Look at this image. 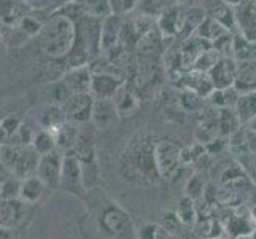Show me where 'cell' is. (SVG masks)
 Masks as SVG:
<instances>
[{"instance_id":"ac0fdd59","label":"cell","mask_w":256,"mask_h":239,"mask_svg":"<svg viewBox=\"0 0 256 239\" xmlns=\"http://www.w3.org/2000/svg\"><path fill=\"white\" fill-rule=\"evenodd\" d=\"M29 12V5L22 0H0V23L10 29L18 28Z\"/></svg>"},{"instance_id":"83f0119b","label":"cell","mask_w":256,"mask_h":239,"mask_svg":"<svg viewBox=\"0 0 256 239\" xmlns=\"http://www.w3.org/2000/svg\"><path fill=\"white\" fill-rule=\"evenodd\" d=\"M194 233L200 239H215L224 234V226L216 217H206V218H198L196 223L192 225Z\"/></svg>"},{"instance_id":"7bdbcfd3","label":"cell","mask_w":256,"mask_h":239,"mask_svg":"<svg viewBox=\"0 0 256 239\" xmlns=\"http://www.w3.org/2000/svg\"><path fill=\"white\" fill-rule=\"evenodd\" d=\"M169 233L161 226V223H145L137 229V239H166Z\"/></svg>"},{"instance_id":"f907efd6","label":"cell","mask_w":256,"mask_h":239,"mask_svg":"<svg viewBox=\"0 0 256 239\" xmlns=\"http://www.w3.org/2000/svg\"><path fill=\"white\" fill-rule=\"evenodd\" d=\"M232 239H252V234H240V236H234Z\"/></svg>"},{"instance_id":"836d02e7","label":"cell","mask_w":256,"mask_h":239,"mask_svg":"<svg viewBox=\"0 0 256 239\" xmlns=\"http://www.w3.org/2000/svg\"><path fill=\"white\" fill-rule=\"evenodd\" d=\"M174 212L176 214V217H178L182 225L192 226L198 220L196 204H194V201L188 196H183L178 202H176V207Z\"/></svg>"},{"instance_id":"c3c4849f","label":"cell","mask_w":256,"mask_h":239,"mask_svg":"<svg viewBox=\"0 0 256 239\" xmlns=\"http://www.w3.org/2000/svg\"><path fill=\"white\" fill-rule=\"evenodd\" d=\"M223 2H226L228 5H231V7H237V5H240L242 4V0H223Z\"/></svg>"},{"instance_id":"f1b7e54d","label":"cell","mask_w":256,"mask_h":239,"mask_svg":"<svg viewBox=\"0 0 256 239\" xmlns=\"http://www.w3.org/2000/svg\"><path fill=\"white\" fill-rule=\"evenodd\" d=\"M222 183H223V187L240 193L244 188L248 187L250 180H248V177H246V174L242 171V167L239 164H234V166L226 167L222 172Z\"/></svg>"},{"instance_id":"ffe728a7","label":"cell","mask_w":256,"mask_h":239,"mask_svg":"<svg viewBox=\"0 0 256 239\" xmlns=\"http://www.w3.org/2000/svg\"><path fill=\"white\" fill-rule=\"evenodd\" d=\"M234 88L239 93L256 90V61H237Z\"/></svg>"},{"instance_id":"f35d334b","label":"cell","mask_w":256,"mask_h":239,"mask_svg":"<svg viewBox=\"0 0 256 239\" xmlns=\"http://www.w3.org/2000/svg\"><path fill=\"white\" fill-rule=\"evenodd\" d=\"M206 180H204V177H202L199 172H194L186 185H184V196H188L191 198L192 201H196L199 198H202V194H204V190H206Z\"/></svg>"},{"instance_id":"603a6c76","label":"cell","mask_w":256,"mask_h":239,"mask_svg":"<svg viewBox=\"0 0 256 239\" xmlns=\"http://www.w3.org/2000/svg\"><path fill=\"white\" fill-rule=\"evenodd\" d=\"M206 13H207V16H210L212 20L220 23L228 31H231L234 26H237L234 7L228 5L226 2H223V0H214V2L208 5Z\"/></svg>"},{"instance_id":"11a10c76","label":"cell","mask_w":256,"mask_h":239,"mask_svg":"<svg viewBox=\"0 0 256 239\" xmlns=\"http://www.w3.org/2000/svg\"><path fill=\"white\" fill-rule=\"evenodd\" d=\"M0 182H2V179H0Z\"/></svg>"},{"instance_id":"4dcf8cb0","label":"cell","mask_w":256,"mask_h":239,"mask_svg":"<svg viewBox=\"0 0 256 239\" xmlns=\"http://www.w3.org/2000/svg\"><path fill=\"white\" fill-rule=\"evenodd\" d=\"M207 16L206 10L202 7H191V8H184V16H183V28L178 37L186 39L190 35L196 32L199 28V24L204 21V18Z\"/></svg>"},{"instance_id":"7a4b0ae2","label":"cell","mask_w":256,"mask_h":239,"mask_svg":"<svg viewBox=\"0 0 256 239\" xmlns=\"http://www.w3.org/2000/svg\"><path fill=\"white\" fill-rule=\"evenodd\" d=\"M83 201L102 234L108 239H137V229L130 215L100 187L88 190Z\"/></svg>"},{"instance_id":"ee69618b","label":"cell","mask_w":256,"mask_h":239,"mask_svg":"<svg viewBox=\"0 0 256 239\" xmlns=\"http://www.w3.org/2000/svg\"><path fill=\"white\" fill-rule=\"evenodd\" d=\"M244 142L248 153H256V118L240 126Z\"/></svg>"},{"instance_id":"52a82bcc","label":"cell","mask_w":256,"mask_h":239,"mask_svg":"<svg viewBox=\"0 0 256 239\" xmlns=\"http://www.w3.org/2000/svg\"><path fill=\"white\" fill-rule=\"evenodd\" d=\"M58 190H62L68 194L83 199L86 190L82 182V169L78 158L74 152H67L62 156V169H60V179Z\"/></svg>"},{"instance_id":"d590c367","label":"cell","mask_w":256,"mask_h":239,"mask_svg":"<svg viewBox=\"0 0 256 239\" xmlns=\"http://www.w3.org/2000/svg\"><path fill=\"white\" fill-rule=\"evenodd\" d=\"M176 105L184 112H199L204 109V97L198 96L196 93H191L186 90H178V97H176Z\"/></svg>"},{"instance_id":"4316f807","label":"cell","mask_w":256,"mask_h":239,"mask_svg":"<svg viewBox=\"0 0 256 239\" xmlns=\"http://www.w3.org/2000/svg\"><path fill=\"white\" fill-rule=\"evenodd\" d=\"M237 97H239V91L234 86H228V88H215L207 96V99H208V105L220 110V109H234Z\"/></svg>"},{"instance_id":"8d00e7d4","label":"cell","mask_w":256,"mask_h":239,"mask_svg":"<svg viewBox=\"0 0 256 239\" xmlns=\"http://www.w3.org/2000/svg\"><path fill=\"white\" fill-rule=\"evenodd\" d=\"M174 4H176L175 0H140L136 12L156 20L164 10H167V8L172 7Z\"/></svg>"},{"instance_id":"d6986e66","label":"cell","mask_w":256,"mask_h":239,"mask_svg":"<svg viewBox=\"0 0 256 239\" xmlns=\"http://www.w3.org/2000/svg\"><path fill=\"white\" fill-rule=\"evenodd\" d=\"M122 82H126V80H121L107 74H92L90 94L94 99H112Z\"/></svg>"},{"instance_id":"cb8c5ba5","label":"cell","mask_w":256,"mask_h":239,"mask_svg":"<svg viewBox=\"0 0 256 239\" xmlns=\"http://www.w3.org/2000/svg\"><path fill=\"white\" fill-rule=\"evenodd\" d=\"M122 18L108 15L102 18V35H100V48L102 51L108 50L114 43L120 42V31H121Z\"/></svg>"},{"instance_id":"7c38bea8","label":"cell","mask_w":256,"mask_h":239,"mask_svg":"<svg viewBox=\"0 0 256 239\" xmlns=\"http://www.w3.org/2000/svg\"><path fill=\"white\" fill-rule=\"evenodd\" d=\"M183 16L184 8H182L180 4H174L156 18V26L166 39H176L183 28Z\"/></svg>"},{"instance_id":"7dc6e473","label":"cell","mask_w":256,"mask_h":239,"mask_svg":"<svg viewBox=\"0 0 256 239\" xmlns=\"http://www.w3.org/2000/svg\"><path fill=\"white\" fill-rule=\"evenodd\" d=\"M14 231L16 229H13V228L0 226V239H16Z\"/></svg>"},{"instance_id":"9f6ffc18","label":"cell","mask_w":256,"mask_h":239,"mask_svg":"<svg viewBox=\"0 0 256 239\" xmlns=\"http://www.w3.org/2000/svg\"><path fill=\"white\" fill-rule=\"evenodd\" d=\"M186 2H188V0H186Z\"/></svg>"},{"instance_id":"f5cc1de1","label":"cell","mask_w":256,"mask_h":239,"mask_svg":"<svg viewBox=\"0 0 256 239\" xmlns=\"http://www.w3.org/2000/svg\"><path fill=\"white\" fill-rule=\"evenodd\" d=\"M252 239H256V228L253 229V233H252Z\"/></svg>"},{"instance_id":"9c48e42d","label":"cell","mask_w":256,"mask_h":239,"mask_svg":"<svg viewBox=\"0 0 256 239\" xmlns=\"http://www.w3.org/2000/svg\"><path fill=\"white\" fill-rule=\"evenodd\" d=\"M94 97L90 93H75L64 102L62 110L67 117V121L75 125H86L91 120Z\"/></svg>"},{"instance_id":"d4e9b609","label":"cell","mask_w":256,"mask_h":239,"mask_svg":"<svg viewBox=\"0 0 256 239\" xmlns=\"http://www.w3.org/2000/svg\"><path fill=\"white\" fill-rule=\"evenodd\" d=\"M234 112L239 118L240 125H245L252 120L256 118V90L254 91H246L239 93L237 102L234 105Z\"/></svg>"},{"instance_id":"8fae6325","label":"cell","mask_w":256,"mask_h":239,"mask_svg":"<svg viewBox=\"0 0 256 239\" xmlns=\"http://www.w3.org/2000/svg\"><path fill=\"white\" fill-rule=\"evenodd\" d=\"M166 48H167L166 37L154 24L138 37L134 50H132V55L146 56V58H160L162 56Z\"/></svg>"},{"instance_id":"2e32d148","label":"cell","mask_w":256,"mask_h":239,"mask_svg":"<svg viewBox=\"0 0 256 239\" xmlns=\"http://www.w3.org/2000/svg\"><path fill=\"white\" fill-rule=\"evenodd\" d=\"M28 207H29V204L22 202L20 198L0 201V226L18 229L20 225H22L26 222Z\"/></svg>"},{"instance_id":"3957f363","label":"cell","mask_w":256,"mask_h":239,"mask_svg":"<svg viewBox=\"0 0 256 239\" xmlns=\"http://www.w3.org/2000/svg\"><path fill=\"white\" fill-rule=\"evenodd\" d=\"M72 18L67 15L54 12L48 20L42 24L40 32L35 35V45L42 58L51 61H62L72 50L75 26Z\"/></svg>"},{"instance_id":"ab89813d","label":"cell","mask_w":256,"mask_h":239,"mask_svg":"<svg viewBox=\"0 0 256 239\" xmlns=\"http://www.w3.org/2000/svg\"><path fill=\"white\" fill-rule=\"evenodd\" d=\"M107 2H108L110 15L126 18L137 10L140 0H107Z\"/></svg>"},{"instance_id":"681fc988","label":"cell","mask_w":256,"mask_h":239,"mask_svg":"<svg viewBox=\"0 0 256 239\" xmlns=\"http://www.w3.org/2000/svg\"><path fill=\"white\" fill-rule=\"evenodd\" d=\"M250 215H252V220H253V223L256 225V206L250 210Z\"/></svg>"},{"instance_id":"9a60e30c","label":"cell","mask_w":256,"mask_h":239,"mask_svg":"<svg viewBox=\"0 0 256 239\" xmlns=\"http://www.w3.org/2000/svg\"><path fill=\"white\" fill-rule=\"evenodd\" d=\"M38 159H40V155L35 152L32 145L20 147V152H18V156L10 169V174L20 180H24V179H28V177L35 175L37 166H38Z\"/></svg>"},{"instance_id":"d6a6232c","label":"cell","mask_w":256,"mask_h":239,"mask_svg":"<svg viewBox=\"0 0 256 239\" xmlns=\"http://www.w3.org/2000/svg\"><path fill=\"white\" fill-rule=\"evenodd\" d=\"M242 125L234 109H220L218 110V129L222 137H229L239 129Z\"/></svg>"},{"instance_id":"e575fe53","label":"cell","mask_w":256,"mask_h":239,"mask_svg":"<svg viewBox=\"0 0 256 239\" xmlns=\"http://www.w3.org/2000/svg\"><path fill=\"white\" fill-rule=\"evenodd\" d=\"M34 150L37 152L38 155H45L50 153L52 150H56V140H54V134L48 129H43L40 128L38 131H35V136L32 139V144Z\"/></svg>"},{"instance_id":"74e56055","label":"cell","mask_w":256,"mask_h":239,"mask_svg":"<svg viewBox=\"0 0 256 239\" xmlns=\"http://www.w3.org/2000/svg\"><path fill=\"white\" fill-rule=\"evenodd\" d=\"M20 185H21V180L13 177L12 174L5 177V179H2V182H0V201L20 198Z\"/></svg>"},{"instance_id":"bcb514c9","label":"cell","mask_w":256,"mask_h":239,"mask_svg":"<svg viewBox=\"0 0 256 239\" xmlns=\"http://www.w3.org/2000/svg\"><path fill=\"white\" fill-rule=\"evenodd\" d=\"M180 225H182L180 220H178V217H176V214H175L174 210H169V212H166V214H162V217H161V226L169 234H175Z\"/></svg>"},{"instance_id":"e0dca14e","label":"cell","mask_w":256,"mask_h":239,"mask_svg":"<svg viewBox=\"0 0 256 239\" xmlns=\"http://www.w3.org/2000/svg\"><path fill=\"white\" fill-rule=\"evenodd\" d=\"M91 77L92 72L90 66H80V67H72L67 69L60 77V80L66 83L72 94L75 93H90L91 88Z\"/></svg>"},{"instance_id":"4fadbf2b","label":"cell","mask_w":256,"mask_h":239,"mask_svg":"<svg viewBox=\"0 0 256 239\" xmlns=\"http://www.w3.org/2000/svg\"><path fill=\"white\" fill-rule=\"evenodd\" d=\"M120 120L113 99H94L90 123L94 129H108Z\"/></svg>"},{"instance_id":"f6af8a7d","label":"cell","mask_w":256,"mask_h":239,"mask_svg":"<svg viewBox=\"0 0 256 239\" xmlns=\"http://www.w3.org/2000/svg\"><path fill=\"white\" fill-rule=\"evenodd\" d=\"M216 201L220 202V204L226 206V207H234V206H239L240 194H239V191L223 187V188H220L216 191Z\"/></svg>"},{"instance_id":"8992f818","label":"cell","mask_w":256,"mask_h":239,"mask_svg":"<svg viewBox=\"0 0 256 239\" xmlns=\"http://www.w3.org/2000/svg\"><path fill=\"white\" fill-rule=\"evenodd\" d=\"M180 145L169 137H158L154 145V163L161 179L176 180L184 166L180 161Z\"/></svg>"},{"instance_id":"7402d4cb","label":"cell","mask_w":256,"mask_h":239,"mask_svg":"<svg viewBox=\"0 0 256 239\" xmlns=\"http://www.w3.org/2000/svg\"><path fill=\"white\" fill-rule=\"evenodd\" d=\"M54 134V140H56V148L59 152L67 153V152H72L75 142L78 139V134H80V128L78 125L72 121H66L64 125H60L58 129L51 131Z\"/></svg>"},{"instance_id":"30bf717a","label":"cell","mask_w":256,"mask_h":239,"mask_svg":"<svg viewBox=\"0 0 256 239\" xmlns=\"http://www.w3.org/2000/svg\"><path fill=\"white\" fill-rule=\"evenodd\" d=\"M112 99L114 102L118 117L121 120L134 117V115L140 110V107H142V102H144L142 97L138 96V93L136 91V88L132 86L129 80L121 83V86L116 90V93H114Z\"/></svg>"},{"instance_id":"db71d44e","label":"cell","mask_w":256,"mask_h":239,"mask_svg":"<svg viewBox=\"0 0 256 239\" xmlns=\"http://www.w3.org/2000/svg\"><path fill=\"white\" fill-rule=\"evenodd\" d=\"M215 239H228V237H224V234H223V236H220V237H215Z\"/></svg>"},{"instance_id":"ba28073f","label":"cell","mask_w":256,"mask_h":239,"mask_svg":"<svg viewBox=\"0 0 256 239\" xmlns=\"http://www.w3.org/2000/svg\"><path fill=\"white\" fill-rule=\"evenodd\" d=\"M62 156L64 153L59 150H52L50 153L40 155L37 172L35 175L42 180L48 190H58L59 179H60V169H62Z\"/></svg>"},{"instance_id":"60d3db41","label":"cell","mask_w":256,"mask_h":239,"mask_svg":"<svg viewBox=\"0 0 256 239\" xmlns=\"http://www.w3.org/2000/svg\"><path fill=\"white\" fill-rule=\"evenodd\" d=\"M72 96V91L66 86V83L60 78L54 80L51 83V90H50V102L48 104H54V105H60L62 107L64 102Z\"/></svg>"},{"instance_id":"1f68e13d","label":"cell","mask_w":256,"mask_h":239,"mask_svg":"<svg viewBox=\"0 0 256 239\" xmlns=\"http://www.w3.org/2000/svg\"><path fill=\"white\" fill-rule=\"evenodd\" d=\"M226 32H229V31L224 29L222 24L216 23L215 20H212L210 16H206L204 21L199 24V28L196 29V32H194L192 35H196V37L206 40L207 43H210V45H212V43H214L215 40H218Z\"/></svg>"},{"instance_id":"44dd1931","label":"cell","mask_w":256,"mask_h":239,"mask_svg":"<svg viewBox=\"0 0 256 239\" xmlns=\"http://www.w3.org/2000/svg\"><path fill=\"white\" fill-rule=\"evenodd\" d=\"M46 187L42 183V180L37 175L28 177V179L21 180L20 185V199L29 206H35L42 201V198L45 196Z\"/></svg>"},{"instance_id":"6da1fadb","label":"cell","mask_w":256,"mask_h":239,"mask_svg":"<svg viewBox=\"0 0 256 239\" xmlns=\"http://www.w3.org/2000/svg\"><path fill=\"white\" fill-rule=\"evenodd\" d=\"M158 137L152 132H137L122 150L118 161L121 177L136 187H152L161 179L154 163V145Z\"/></svg>"},{"instance_id":"b9f144b4","label":"cell","mask_w":256,"mask_h":239,"mask_svg":"<svg viewBox=\"0 0 256 239\" xmlns=\"http://www.w3.org/2000/svg\"><path fill=\"white\" fill-rule=\"evenodd\" d=\"M34 136H35V131L29 125H26V121H22L21 126L18 128L14 131V134L10 137V142L8 144H12L14 147H28L32 144Z\"/></svg>"},{"instance_id":"5b68a950","label":"cell","mask_w":256,"mask_h":239,"mask_svg":"<svg viewBox=\"0 0 256 239\" xmlns=\"http://www.w3.org/2000/svg\"><path fill=\"white\" fill-rule=\"evenodd\" d=\"M72 152L78 158L82 169V182L84 190H92L100 187V167L97 161V150H96V136L94 129L83 128L75 142Z\"/></svg>"},{"instance_id":"816d5d0a","label":"cell","mask_w":256,"mask_h":239,"mask_svg":"<svg viewBox=\"0 0 256 239\" xmlns=\"http://www.w3.org/2000/svg\"><path fill=\"white\" fill-rule=\"evenodd\" d=\"M166 239H180V237H176L175 234H169V236H167Z\"/></svg>"},{"instance_id":"f546056e","label":"cell","mask_w":256,"mask_h":239,"mask_svg":"<svg viewBox=\"0 0 256 239\" xmlns=\"http://www.w3.org/2000/svg\"><path fill=\"white\" fill-rule=\"evenodd\" d=\"M66 121H67V117L60 105L48 104L40 115V126L48 131L58 129L60 125H64Z\"/></svg>"},{"instance_id":"277c9868","label":"cell","mask_w":256,"mask_h":239,"mask_svg":"<svg viewBox=\"0 0 256 239\" xmlns=\"http://www.w3.org/2000/svg\"><path fill=\"white\" fill-rule=\"evenodd\" d=\"M75 37L72 50L64 59L66 70L80 66H90L102 55L100 35H102V18L90 13H82L74 21Z\"/></svg>"},{"instance_id":"5bb4252c","label":"cell","mask_w":256,"mask_h":239,"mask_svg":"<svg viewBox=\"0 0 256 239\" xmlns=\"http://www.w3.org/2000/svg\"><path fill=\"white\" fill-rule=\"evenodd\" d=\"M236 72H237V61L232 56H222L207 74L215 90V88L234 86Z\"/></svg>"},{"instance_id":"484cf974","label":"cell","mask_w":256,"mask_h":239,"mask_svg":"<svg viewBox=\"0 0 256 239\" xmlns=\"http://www.w3.org/2000/svg\"><path fill=\"white\" fill-rule=\"evenodd\" d=\"M226 233L229 236H240V234H252L256 225L253 223L250 212L246 214H239V212H234V214L228 218L226 225H223Z\"/></svg>"}]
</instances>
